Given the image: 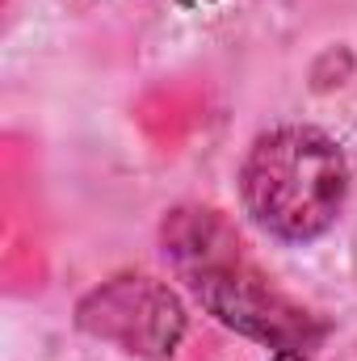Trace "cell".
Here are the masks:
<instances>
[{
	"mask_svg": "<svg viewBox=\"0 0 357 361\" xmlns=\"http://www.w3.org/2000/svg\"><path fill=\"white\" fill-rule=\"evenodd\" d=\"M240 197L253 223L273 240H320L349 197L345 152L320 126H273L244 156Z\"/></svg>",
	"mask_w": 357,
	"mask_h": 361,
	"instance_id": "2",
	"label": "cell"
},
{
	"mask_svg": "<svg viewBox=\"0 0 357 361\" xmlns=\"http://www.w3.org/2000/svg\"><path fill=\"white\" fill-rule=\"evenodd\" d=\"M273 361H307V353H303V349H277Z\"/></svg>",
	"mask_w": 357,
	"mask_h": 361,
	"instance_id": "4",
	"label": "cell"
},
{
	"mask_svg": "<svg viewBox=\"0 0 357 361\" xmlns=\"http://www.w3.org/2000/svg\"><path fill=\"white\" fill-rule=\"evenodd\" d=\"M164 257L185 290L223 328L277 349H315L324 341V319L273 286L236 227L210 206H181L160 227Z\"/></svg>",
	"mask_w": 357,
	"mask_h": 361,
	"instance_id": "1",
	"label": "cell"
},
{
	"mask_svg": "<svg viewBox=\"0 0 357 361\" xmlns=\"http://www.w3.org/2000/svg\"><path fill=\"white\" fill-rule=\"evenodd\" d=\"M181 298L147 273H118L89 290L76 307V328L139 361H173L185 341Z\"/></svg>",
	"mask_w": 357,
	"mask_h": 361,
	"instance_id": "3",
	"label": "cell"
}]
</instances>
